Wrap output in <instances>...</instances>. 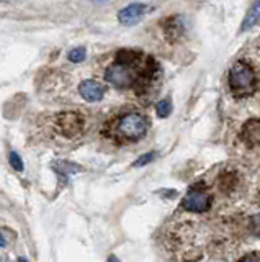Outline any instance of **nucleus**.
Instances as JSON below:
<instances>
[{
    "mask_svg": "<svg viewBox=\"0 0 260 262\" xmlns=\"http://www.w3.org/2000/svg\"><path fill=\"white\" fill-rule=\"evenodd\" d=\"M148 131V120L141 113H126L113 126V136L118 141L131 143L141 139Z\"/></svg>",
    "mask_w": 260,
    "mask_h": 262,
    "instance_id": "1",
    "label": "nucleus"
},
{
    "mask_svg": "<svg viewBox=\"0 0 260 262\" xmlns=\"http://www.w3.org/2000/svg\"><path fill=\"white\" fill-rule=\"evenodd\" d=\"M156 112L160 118H166V117H169V113L172 112V105H170L169 100H160L156 106Z\"/></svg>",
    "mask_w": 260,
    "mask_h": 262,
    "instance_id": "12",
    "label": "nucleus"
},
{
    "mask_svg": "<svg viewBox=\"0 0 260 262\" xmlns=\"http://www.w3.org/2000/svg\"><path fill=\"white\" fill-rule=\"evenodd\" d=\"M166 35L169 39H175L178 35H180V31H178V23H177V18H172L169 21V25H166Z\"/></svg>",
    "mask_w": 260,
    "mask_h": 262,
    "instance_id": "11",
    "label": "nucleus"
},
{
    "mask_svg": "<svg viewBox=\"0 0 260 262\" xmlns=\"http://www.w3.org/2000/svg\"><path fill=\"white\" fill-rule=\"evenodd\" d=\"M229 87L235 97H249L257 89L254 69L246 62H235L229 71Z\"/></svg>",
    "mask_w": 260,
    "mask_h": 262,
    "instance_id": "2",
    "label": "nucleus"
},
{
    "mask_svg": "<svg viewBox=\"0 0 260 262\" xmlns=\"http://www.w3.org/2000/svg\"><path fill=\"white\" fill-rule=\"evenodd\" d=\"M18 262H28V259H25V257H20V259H18Z\"/></svg>",
    "mask_w": 260,
    "mask_h": 262,
    "instance_id": "20",
    "label": "nucleus"
},
{
    "mask_svg": "<svg viewBox=\"0 0 260 262\" xmlns=\"http://www.w3.org/2000/svg\"><path fill=\"white\" fill-rule=\"evenodd\" d=\"M252 223H254V231L260 236V215L254 216V221H252Z\"/></svg>",
    "mask_w": 260,
    "mask_h": 262,
    "instance_id": "17",
    "label": "nucleus"
},
{
    "mask_svg": "<svg viewBox=\"0 0 260 262\" xmlns=\"http://www.w3.org/2000/svg\"><path fill=\"white\" fill-rule=\"evenodd\" d=\"M154 156H156V154H154V152H148V154H143L141 156V158L139 159H137L134 164H133V166L134 167H141V166H144V164H149L152 159H154Z\"/></svg>",
    "mask_w": 260,
    "mask_h": 262,
    "instance_id": "15",
    "label": "nucleus"
},
{
    "mask_svg": "<svg viewBox=\"0 0 260 262\" xmlns=\"http://www.w3.org/2000/svg\"><path fill=\"white\" fill-rule=\"evenodd\" d=\"M85 59V48H76L69 53V61L72 62H80Z\"/></svg>",
    "mask_w": 260,
    "mask_h": 262,
    "instance_id": "14",
    "label": "nucleus"
},
{
    "mask_svg": "<svg viewBox=\"0 0 260 262\" xmlns=\"http://www.w3.org/2000/svg\"><path fill=\"white\" fill-rule=\"evenodd\" d=\"M56 125H58V129L61 131V133L64 136L67 138H72L79 135L80 131H82L84 128V120L82 117H80L79 113H62L58 117V121H56Z\"/></svg>",
    "mask_w": 260,
    "mask_h": 262,
    "instance_id": "3",
    "label": "nucleus"
},
{
    "mask_svg": "<svg viewBox=\"0 0 260 262\" xmlns=\"http://www.w3.org/2000/svg\"><path fill=\"white\" fill-rule=\"evenodd\" d=\"M9 162H10L12 169H15L17 172H21L23 170V161H21V158L18 156V152L12 151L10 156H9Z\"/></svg>",
    "mask_w": 260,
    "mask_h": 262,
    "instance_id": "13",
    "label": "nucleus"
},
{
    "mask_svg": "<svg viewBox=\"0 0 260 262\" xmlns=\"http://www.w3.org/2000/svg\"><path fill=\"white\" fill-rule=\"evenodd\" d=\"M241 262H260V252H252L249 256L242 257Z\"/></svg>",
    "mask_w": 260,
    "mask_h": 262,
    "instance_id": "16",
    "label": "nucleus"
},
{
    "mask_svg": "<svg viewBox=\"0 0 260 262\" xmlns=\"http://www.w3.org/2000/svg\"><path fill=\"white\" fill-rule=\"evenodd\" d=\"M239 185V176L234 170L221 172V176L218 179V187L223 193H232Z\"/></svg>",
    "mask_w": 260,
    "mask_h": 262,
    "instance_id": "8",
    "label": "nucleus"
},
{
    "mask_svg": "<svg viewBox=\"0 0 260 262\" xmlns=\"http://www.w3.org/2000/svg\"><path fill=\"white\" fill-rule=\"evenodd\" d=\"M144 15H146V7L143 4H131L118 13V20L121 25H128L129 27V25L141 21Z\"/></svg>",
    "mask_w": 260,
    "mask_h": 262,
    "instance_id": "5",
    "label": "nucleus"
},
{
    "mask_svg": "<svg viewBox=\"0 0 260 262\" xmlns=\"http://www.w3.org/2000/svg\"><path fill=\"white\" fill-rule=\"evenodd\" d=\"M5 244H7V241H5L4 234H0V248H5Z\"/></svg>",
    "mask_w": 260,
    "mask_h": 262,
    "instance_id": "18",
    "label": "nucleus"
},
{
    "mask_svg": "<svg viewBox=\"0 0 260 262\" xmlns=\"http://www.w3.org/2000/svg\"><path fill=\"white\" fill-rule=\"evenodd\" d=\"M79 92L87 102H99L105 95V89L97 80H84L79 85Z\"/></svg>",
    "mask_w": 260,
    "mask_h": 262,
    "instance_id": "7",
    "label": "nucleus"
},
{
    "mask_svg": "<svg viewBox=\"0 0 260 262\" xmlns=\"http://www.w3.org/2000/svg\"><path fill=\"white\" fill-rule=\"evenodd\" d=\"M258 23H260V2H254L249 8L246 18H244V21H242L241 31H249Z\"/></svg>",
    "mask_w": 260,
    "mask_h": 262,
    "instance_id": "9",
    "label": "nucleus"
},
{
    "mask_svg": "<svg viewBox=\"0 0 260 262\" xmlns=\"http://www.w3.org/2000/svg\"><path fill=\"white\" fill-rule=\"evenodd\" d=\"M241 138L247 146H260V120L254 118L246 121L241 131Z\"/></svg>",
    "mask_w": 260,
    "mask_h": 262,
    "instance_id": "6",
    "label": "nucleus"
},
{
    "mask_svg": "<svg viewBox=\"0 0 260 262\" xmlns=\"http://www.w3.org/2000/svg\"><path fill=\"white\" fill-rule=\"evenodd\" d=\"M53 167L56 172H59V174H64V176H67V174H76V172H79L80 166H77V164H72V162H67V161H56L53 164Z\"/></svg>",
    "mask_w": 260,
    "mask_h": 262,
    "instance_id": "10",
    "label": "nucleus"
},
{
    "mask_svg": "<svg viewBox=\"0 0 260 262\" xmlns=\"http://www.w3.org/2000/svg\"><path fill=\"white\" fill-rule=\"evenodd\" d=\"M107 262H121V260H120V259H118L116 256H110Z\"/></svg>",
    "mask_w": 260,
    "mask_h": 262,
    "instance_id": "19",
    "label": "nucleus"
},
{
    "mask_svg": "<svg viewBox=\"0 0 260 262\" xmlns=\"http://www.w3.org/2000/svg\"><path fill=\"white\" fill-rule=\"evenodd\" d=\"M182 205L185 210H190V211H205L209 208L211 199L208 193L201 190H190Z\"/></svg>",
    "mask_w": 260,
    "mask_h": 262,
    "instance_id": "4",
    "label": "nucleus"
}]
</instances>
